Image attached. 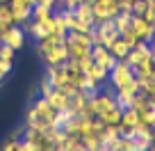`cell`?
<instances>
[{"instance_id":"1","label":"cell","mask_w":155,"mask_h":151,"mask_svg":"<svg viewBox=\"0 0 155 151\" xmlns=\"http://www.w3.org/2000/svg\"><path fill=\"white\" fill-rule=\"evenodd\" d=\"M107 83L114 87V92L116 89H123V87H128L130 83H135V73H132V67L128 62H116V67L110 71V78H107Z\"/></svg>"},{"instance_id":"2","label":"cell","mask_w":155,"mask_h":151,"mask_svg":"<svg viewBox=\"0 0 155 151\" xmlns=\"http://www.w3.org/2000/svg\"><path fill=\"white\" fill-rule=\"evenodd\" d=\"M91 2L94 19L98 21H110L119 14V0H89Z\"/></svg>"},{"instance_id":"3","label":"cell","mask_w":155,"mask_h":151,"mask_svg":"<svg viewBox=\"0 0 155 151\" xmlns=\"http://www.w3.org/2000/svg\"><path fill=\"white\" fill-rule=\"evenodd\" d=\"M30 105L34 108V112L39 115V119H41V124H44L46 128H50L55 124V115H57V110H53L50 108V103H48V98H44V96H37Z\"/></svg>"},{"instance_id":"4","label":"cell","mask_w":155,"mask_h":151,"mask_svg":"<svg viewBox=\"0 0 155 151\" xmlns=\"http://www.w3.org/2000/svg\"><path fill=\"white\" fill-rule=\"evenodd\" d=\"M130 28L135 30V34L139 37V41H153L155 37V25L150 21H146L144 16H130Z\"/></svg>"},{"instance_id":"5","label":"cell","mask_w":155,"mask_h":151,"mask_svg":"<svg viewBox=\"0 0 155 151\" xmlns=\"http://www.w3.org/2000/svg\"><path fill=\"white\" fill-rule=\"evenodd\" d=\"M130 140H132V151H148L155 142L153 128H137L135 126V135Z\"/></svg>"},{"instance_id":"6","label":"cell","mask_w":155,"mask_h":151,"mask_svg":"<svg viewBox=\"0 0 155 151\" xmlns=\"http://www.w3.org/2000/svg\"><path fill=\"white\" fill-rule=\"evenodd\" d=\"M2 44L12 46L14 50H21L25 44V32L21 25H9V28H5V32H2Z\"/></svg>"},{"instance_id":"7","label":"cell","mask_w":155,"mask_h":151,"mask_svg":"<svg viewBox=\"0 0 155 151\" xmlns=\"http://www.w3.org/2000/svg\"><path fill=\"white\" fill-rule=\"evenodd\" d=\"M7 5H9L12 14H14V23L16 25H23L25 21L32 19V5H28L25 0H9Z\"/></svg>"},{"instance_id":"8","label":"cell","mask_w":155,"mask_h":151,"mask_svg":"<svg viewBox=\"0 0 155 151\" xmlns=\"http://www.w3.org/2000/svg\"><path fill=\"white\" fill-rule=\"evenodd\" d=\"M41 57H44L46 67H64L68 60V48H66V44H59L53 50H48L46 55H41Z\"/></svg>"},{"instance_id":"9","label":"cell","mask_w":155,"mask_h":151,"mask_svg":"<svg viewBox=\"0 0 155 151\" xmlns=\"http://www.w3.org/2000/svg\"><path fill=\"white\" fill-rule=\"evenodd\" d=\"M46 78L53 83L55 89H59L68 80V71H66V67H46Z\"/></svg>"},{"instance_id":"10","label":"cell","mask_w":155,"mask_h":151,"mask_svg":"<svg viewBox=\"0 0 155 151\" xmlns=\"http://www.w3.org/2000/svg\"><path fill=\"white\" fill-rule=\"evenodd\" d=\"M73 14L78 16V21H82V23H87V25L96 23L94 12H91V2H89V0H82L80 5H75V7H73Z\"/></svg>"},{"instance_id":"11","label":"cell","mask_w":155,"mask_h":151,"mask_svg":"<svg viewBox=\"0 0 155 151\" xmlns=\"http://www.w3.org/2000/svg\"><path fill=\"white\" fill-rule=\"evenodd\" d=\"M121 115H123L121 108H119V105H112V108H107L105 112H101L98 119H101L105 126H119V124H121Z\"/></svg>"},{"instance_id":"12","label":"cell","mask_w":155,"mask_h":151,"mask_svg":"<svg viewBox=\"0 0 155 151\" xmlns=\"http://www.w3.org/2000/svg\"><path fill=\"white\" fill-rule=\"evenodd\" d=\"M87 94L84 92H75V94H71L68 96V110L73 112V115H82L84 112V108H87Z\"/></svg>"},{"instance_id":"13","label":"cell","mask_w":155,"mask_h":151,"mask_svg":"<svg viewBox=\"0 0 155 151\" xmlns=\"http://www.w3.org/2000/svg\"><path fill=\"white\" fill-rule=\"evenodd\" d=\"M59 44H64V37H59V34H48V37L37 41V50H39V55H46L48 50H53L55 46H59Z\"/></svg>"},{"instance_id":"14","label":"cell","mask_w":155,"mask_h":151,"mask_svg":"<svg viewBox=\"0 0 155 151\" xmlns=\"http://www.w3.org/2000/svg\"><path fill=\"white\" fill-rule=\"evenodd\" d=\"M48 103L53 110H68V96L62 92V89H53V94L48 96Z\"/></svg>"},{"instance_id":"15","label":"cell","mask_w":155,"mask_h":151,"mask_svg":"<svg viewBox=\"0 0 155 151\" xmlns=\"http://www.w3.org/2000/svg\"><path fill=\"white\" fill-rule=\"evenodd\" d=\"M107 50H110V53L114 55L119 62H121V60H126V57H128V53H130V46H128L126 41L121 39V37H119V39H116V41H114V44H112Z\"/></svg>"},{"instance_id":"16","label":"cell","mask_w":155,"mask_h":151,"mask_svg":"<svg viewBox=\"0 0 155 151\" xmlns=\"http://www.w3.org/2000/svg\"><path fill=\"white\" fill-rule=\"evenodd\" d=\"M87 76H89V78H91V80H96V83H98V85H103V83H107V78H110V73H107V71H105V69H103V67H101V64H96V62H94V64H91V67H89V71H87Z\"/></svg>"},{"instance_id":"17","label":"cell","mask_w":155,"mask_h":151,"mask_svg":"<svg viewBox=\"0 0 155 151\" xmlns=\"http://www.w3.org/2000/svg\"><path fill=\"white\" fill-rule=\"evenodd\" d=\"M98 137H101V142L105 146H110L112 142L119 137V126H103V131L98 133Z\"/></svg>"},{"instance_id":"18","label":"cell","mask_w":155,"mask_h":151,"mask_svg":"<svg viewBox=\"0 0 155 151\" xmlns=\"http://www.w3.org/2000/svg\"><path fill=\"white\" fill-rule=\"evenodd\" d=\"M53 16V9L50 7H44V5H39V2H34L32 5V21H46V19H50Z\"/></svg>"},{"instance_id":"19","label":"cell","mask_w":155,"mask_h":151,"mask_svg":"<svg viewBox=\"0 0 155 151\" xmlns=\"http://www.w3.org/2000/svg\"><path fill=\"white\" fill-rule=\"evenodd\" d=\"M94 62H96V64H101V67H103V69H105V71H107V73H110V71H112V69H114V67H116V62H119V60H116V57H114V55H112V53H110V50H105V53H103V55H101V57H98V60H94Z\"/></svg>"},{"instance_id":"20","label":"cell","mask_w":155,"mask_h":151,"mask_svg":"<svg viewBox=\"0 0 155 151\" xmlns=\"http://www.w3.org/2000/svg\"><path fill=\"white\" fill-rule=\"evenodd\" d=\"M121 124H126V126H137L139 124V115H137L132 108H126L121 115Z\"/></svg>"},{"instance_id":"21","label":"cell","mask_w":155,"mask_h":151,"mask_svg":"<svg viewBox=\"0 0 155 151\" xmlns=\"http://www.w3.org/2000/svg\"><path fill=\"white\" fill-rule=\"evenodd\" d=\"M2 151H23V140H16L14 135H9L2 144Z\"/></svg>"},{"instance_id":"22","label":"cell","mask_w":155,"mask_h":151,"mask_svg":"<svg viewBox=\"0 0 155 151\" xmlns=\"http://www.w3.org/2000/svg\"><path fill=\"white\" fill-rule=\"evenodd\" d=\"M53 89H55V87H53V83H50V80L44 76V78H41V83H39V96L48 98L50 94H53Z\"/></svg>"},{"instance_id":"23","label":"cell","mask_w":155,"mask_h":151,"mask_svg":"<svg viewBox=\"0 0 155 151\" xmlns=\"http://www.w3.org/2000/svg\"><path fill=\"white\" fill-rule=\"evenodd\" d=\"M146 7H148V0H135L130 5V12H132V16H141L146 12Z\"/></svg>"},{"instance_id":"24","label":"cell","mask_w":155,"mask_h":151,"mask_svg":"<svg viewBox=\"0 0 155 151\" xmlns=\"http://www.w3.org/2000/svg\"><path fill=\"white\" fill-rule=\"evenodd\" d=\"M14 55H16V50L12 48V46L2 44V48H0V60H5V62H14Z\"/></svg>"},{"instance_id":"25","label":"cell","mask_w":155,"mask_h":151,"mask_svg":"<svg viewBox=\"0 0 155 151\" xmlns=\"http://www.w3.org/2000/svg\"><path fill=\"white\" fill-rule=\"evenodd\" d=\"M141 16H144L146 21H150V23L155 25V2H148V7H146V12H144Z\"/></svg>"},{"instance_id":"26","label":"cell","mask_w":155,"mask_h":151,"mask_svg":"<svg viewBox=\"0 0 155 151\" xmlns=\"http://www.w3.org/2000/svg\"><path fill=\"white\" fill-rule=\"evenodd\" d=\"M12 64H14V62H5V60H0V83H2L5 76L12 71Z\"/></svg>"},{"instance_id":"27","label":"cell","mask_w":155,"mask_h":151,"mask_svg":"<svg viewBox=\"0 0 155 151\" xmlns=\"http://www.w3.org/2000/svg\"><path fill=\"white\" fill-rule=\"evenodd\" d=\"M150 48H153V53H155V37H153V41H150Z\"/></svg>"},{"instance_id":"28","label":"cell","mask_w":155,"mask_h":151,"mask_svg":"<svg viewBox=\"0 0 155 151\" xmlns=\"http://www.w3.org/2000/svg\"><path fill=\"white\" fill-rule=\"evenodd\" d=\"M121 2H128V5H132V2H135V0H121Z\"/></svg>"}]
</instances>
